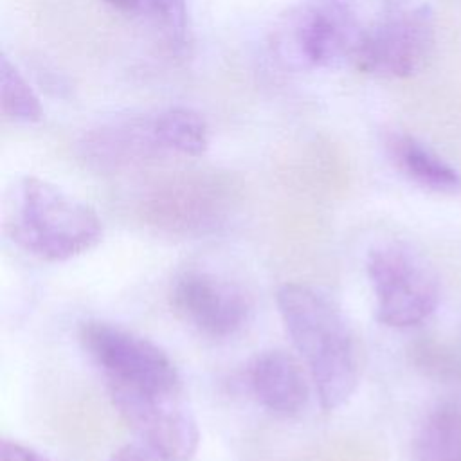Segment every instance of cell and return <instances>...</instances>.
Returning a JSON list of instances; mask_svg holds the SVG:
<instances>
[{
  "label": "cell",
  "mask_w": 461,
  "mask_h": 461,
  "mask_svg": "<svg viewBox=\"0 0 461 461\" xmlns=\"http://www.w3.org/2000/svg\"><path fill=\"white\" fill-rule=\"evenodd\" d=\"M77 157L92 169L119 173L167 157L153 117H124L103 122L81 135Z\"/></svg>",
  "instance_id": "cell-10"
},
{
  "label": "cell",
  "mask_w": 461,
  "mask_h": 461,
  "mask_svg": "<svg viewBox=\"0 0 461 461\" xmlns=\"http://www.w3.org/2000/svg\"><path fill=\"white\" fill-rule=\"evenodd\" d=\"M115 11L155 27L175 49L187 41L185 0H104Z\"/></svg>",
  "instance_id": "cell-15"
},
{
  "label": "cell",
  "mask_w": 461,
  "mask_h": 461,
  "mask_svg": "<svg viewBox=\"0 0 461 461\" xmlns=\"http://www.w3.org/2000/svg\"><path fill=\"white\" fill-rule=\"evenodd\" d=\"M362 29L342 0H299L274 22L270 50L295 72L337 68L353 59Z\"/></svg>",
  "instance_id": "cell-3"
},
{
  "label": "cell",
  "mask_w": 461,
  "mask_h": 461,
  "mask_svg": "<svg viewBox=\"0 0 461 461\" xmlns=\"http://www.w3.org/2000/svg\"><path fill=\"white\" fill-rule=\"evenodd\" d=\"M5 234L25 254L58 263L92 250L103 238V223L86 202L49 180L25 176L7 207Z\"/></svg>",
  "instance_id": "cell-2"
},
{
  "label": "cell",
  "mask_w": 461,
  "mask_h": 461,
  "mask_svg": "<svg viewBox=\"0 0 461 461\" xmlns=\"http://www.w3.org/2000/svg\"><path fill=\"white\" fill-rule=\"evenodd\" d=\"M367 277L375 294L376 319L391 328H411L429 319L439 303L432 267L409 245L384 241L367 252Z\"/></svg>",
  "instance_id": "cell-6"
},
{
  "label": "cell",
  "mask_w": 461,
  "mask_h": 461,
  "mask_svg": "<svg viewBox=\"0 0 461 461\" xmlns=\"http://www.w3.org/2000/svg\"><path fill=\"white\" fill-rule=\"evenodd\" d=\"M238 187L218 171H185L153 184L139 202L142 221L167 236L202 238L229 225Z\"/></svg>",
  "instance_id": "cell-4"
},
{
  "label": "cell",
  "mask_w": 461,
  "mask_h": 461,
  "mask_svg": "<svg viewBox=\"0 0 461 461\" xmlns=\"http://www.w3.org/2000/svg\"><path fill=\"white\" fill-rule=\"evenodd\" d=\"M108 461H162V457L140 439L122 445L115 450Z\"/></svg>",
  "instance_id": "cell-19"
},
{
  "label": "cell",
  "mask_w": 461,
  "mask_h": 461,
  "mask_svg": "<svg viewBox=\"0 0 461 461\" xmlns=\"http://www.w3.org/2000/svg\"><path fill=\"white\" fill-rule=\"evenodd\" d=\"M245 376L254 400L274 416H297L308 403L306 375L299 360L285 349H265L254 355Z\"/></svg>",
  "instance_id": "cell-11"
},
{
  "label": "cell",
  "mask_w": 461,
  "mask_h": 461,
  "mask_svg": "<svg viewBox=\"0 0 461 461\" xmlns=\"http://www.w3.org/2000/svg\"><path fill=\"white\" fill-rule=\"evenodd\" d=\"M411 364L438 382H461V353L434 337H420L409 346Z\"/></svg>",
  "instance_id": "cell-17"
},
{
  "label": "cell",
  "mask_w": 461,
  "mask_h": 461,
  "mask_svg": "<svg viewBox=\"0 0 461 461\" xmlns=\"http://www.w3.org/2000/svg\"><path fill=\"white\" fill-rule=\"evenodd\" d=\"M385 149L394 167L416 185L434 193H457L461 175L427 144L407 131H389Z\"/></svg>",
  "instance_id": "cell-12"
},
{
  "label": "cell",
  "mask_w": 461,
  "mask_h": 461,
  "mask_svg": "<svg viewBox=\"0 0 461 461\" xmlns=\"http://www.w3.org/2000/svg\"><path fill=\"white\" fill-rule=\"evenodd\" d=\"M79 340L101 369L110 396L182 393L175 362L153 340L104 321L83 322Z\"/></svg>",
  "instance_id": "cell-5"
},
{
  "label": "cell",
  "mask_w": 461,
  "mask_h": 461,
  "mask_svg": "<svg viewBox=\"0 0 461 461\" xmlns=\"http://www.w3.org/2000/svg\"><path fill=\"white\" fill-rule=\"evenodd\" d=\"M110 398L137 438L153 448L162 461H189L194 456L200 432L182 393L113 394Z\"/></svg>",
  "instance_id": "cell-9"
},
{
  "label": "cell",
  "mask_w": 461,
  "mask_h": 461,
  "mask_svg": "<svg viewBox=\"0 0 461 461\" xmlns=\"http://www.w3.org/2000/svg\"><path fill=\"white\" fill-rule=\"evenodd\" d=\"M434 40L430 9H407L362 31L351 63L367 76L405 79L427 67Z\"/></svg>",
  "instance_id": "cell-7"
},
{
  "label": "cell",
  "mask_w": 461,
  "mask_h": 461,
  "mask_svg": "<svg viewBox=\"0 0 461 461\" xmlns=\"http://www.w3.org/2000/svg\"><path fill=\"white\" fill-rule=\"evenodd\" d=\"M155 130L167 155L200 157L209 146V126L205 119L184 106L167 108L157 115Z\"/></svg>",
  "instance_id": "cell-14"
},
{
  "label": "cell",
  "mask_w": 461,
  "mask_h": 461,
  "mask_svg": "<svg viewBox=\"0 0 461 461\" xmlns=\"http://www.w3.org/2000/svg\"><path fill=\"white\" fill-rule=\"evenodd\" d=\"M412 461H461V407L452 402L436 405L418 427Z\"/></svg>",
  "instance_id": "cell-13"
},
{
  "label": "cell",
  "mask_w": 461,
  "mask_h": 461,
  "mask_svg": "<svg viewBox=\"0 0 461 461\" xmlns=\"http://www.w3.org/2000/svg\"><path fill=\"white\" fill-rule=\"evenodd\" d=\"M173 312L209 339L238 335L252 317V299L243 286L220 274L189 268L178 274L169 290Z\"/></svg>",
  "instance_id": "cell-8"
},
{
  "label": "cell",
  "mask_w": 461,
  "mask_h": 461,
  "mask_svg": "<svg viewBox=\"0 0 461 461\" xmlns=\"http://www.w3.org/2000/svg\"><path fill=\"white\" fill-rule=\"evenodd\" d=\"M0 461H54L49 456L41 454L40 450L27 447L23 443L13 441V439H4L2 441V454Z\"/></svg>",
  "instance_id": "cell-18"
},
{
  "label": "cell",
  "mask_w": 461,
  "mask_h": 461,
  "mask_svg": "<svg viewBox=\"0 0 461 461\" xmlns=\"http://www.w3.org/2000/svg\"><path fill=\"white\" fill-rule=\"evenodd\" d=\"M276 303L308 367L321 407L339 409L353 396L362 369L358 337L349 319L333 297L310 285H281Z\"/></svg>",
  "instance_id": "cell-1"
},
{
  "label": "cell",
  "mask_w": 461,
  "mask_h": 461,
  "mask_svg": "<svg viewBox=\"0 0 461 461\" xmlns=\"http://www.w3.org/2000/svg\"><path fill=\"white\" fill-rule=\"evenodd\" d=\"M0 103L5 119L20 124H34L43 117L38 95L7 56L0 59Z\"/></svg>",
  "instance_id": "cell-16"
}]
</instances>
